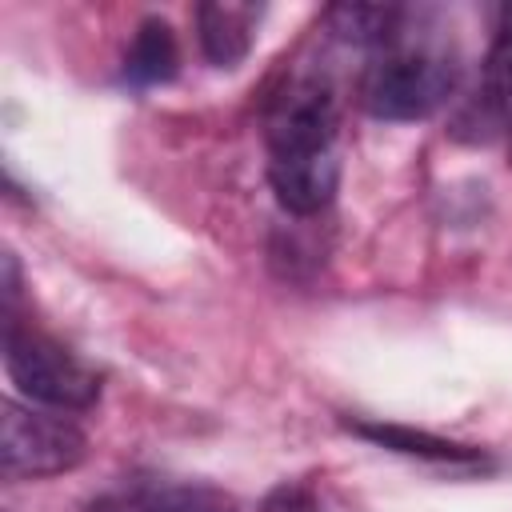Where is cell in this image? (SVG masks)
<instances>
[{
  "label": "cell",
  "instance_id": "6da1fadb",
  "mask_svg": "<svg viewBox=\"0 0 512 512\" xmlns=\"http://www.w3.org/2000/svg\"><path fill=\"white\" fill-rule=\"evenodd\" d=\"M268 184L284 212L316 216L340 184V116L324 80H292L268 112Z\"/></svg>",
  "mask_w": 512,
  "mask_h": 512
},
{
  "label": "cell",
  "instance_id": "52a82bcc",
  "mask_svg": "<svg viewBox=\"0 0 512 512\" xmlns=\"http://www.w3.org/2000/svg\"><path fill=\"white\" fill-rule=\"evenodd\" d=\"M92 512H236V504L204 484H164V488H144L120 500H104Z\"/></svg>",
  "mask_w": 512,
  "mask_h": 512
},
{
  "label": "cell",
  "instance_id": "ba28073f",
  "mask_svg": "<svg viewBox=\"0 0 512 512\" xmlns=\"http://www.w3.org/2000/svg\"><path fill=\"white\" fill-rule=\"evenodd\" d=\"M352 432L372 440V444H384L392 452L420 456V460H440V464H476L480 460V448L452 444V440H440L432 432H412V428H400V424H352Z\"/></svg>",
  "mask_w": 512,
  "mask_h": 512
},
{
  "label": "cell",
  "instance_id": "277c9868",
  "mask_svg": "<svg viewBox=\"0 0 512 512\" xmlns=\"http://www.w3.org/2000/svg\"><path fill=\"white\" fill-rule=\"evenodd\" d=\"M88 452L84 432L56 408L4 400L0 416V472L8 480H40L72 472Z\"/></svg>",
  "mask_w": 512,
  "mask_h": 512
},
{
  "label": "cell",
  "instance_id": "9c48e42d",
  "mask_svg": "<svg viewBox=\"0 0 512 512\" xmlns=\"http://www.w3.org/2000/svg\"><path fill=\"white\" fill-rule=\"evenodd\" d=\"M260 512H324V504L304 484H280V488L268 492Z\"/></svg>",
  "mask_w": 512,
  "mask_h": 512
},
{
  "label": "cell",
  "instance_id": "8992f818",
  "mask_svg": "<svg viewBox=\"0 0 512 512\" xmlns=\"http://www.w3.org/2000/svg\"><path fill=\"white\" fill-rule=\"evenodd\" d=\"M180 68V48L172 36V24L160 16L140 20L128 52H124V80L136 88H152V84H168Z\"/></svg>",
  "mask_w": 512,
  "mask_h": 512
},
{
  "label": "cell",
  "instance_id": "7a4b0ae2",
  "mask_svg": "<svg viewBox=\"0 0 512 512\" xmlns=\"http://www.w3.org/2000/svg\"><path fill=\"white\" fill-rule=\"evenodd\" d=\"M456 76L460 64L444 40L392 28L376 44V56L360 84V100L380 120H424L452 96Z\"/></svg>",
  "mask_w": 512,
  "mask_h": 512
},
{
  "label": "cell",
  "instance_id": "5b68a950",
  "mask_svg": "<svg viewBox=\"0 0 512 512\" xmlns=\"http://www.w3.org/2000/svg\"><path fill=\"white\" fill-rule=\"evenodd\" d=\"M256 20H260V8H252V4H236V0L200 4L196 8V28H200L204 56L216 68H236L252 48Z\"/></svg>",
  "mask_w": 512,
  "mask_h": 512
},
{
  "label": "cell",
  "instance_id": "3957f363",
  "mask_svg": "<svg viewBox=\"0 0 512 512\" xmlns=\"http://www.w3.org/2000/svg\"><path fill=\"white\" fill-rule=\"evenodd\" d=\"M4 368L16 392L40 408L84 412L100 396V376L84 360H76L60 340L16 316L4 320Z\"/></svg>",
  "mask_w": 512,
  "mask_h": 512
}]
</instances>
